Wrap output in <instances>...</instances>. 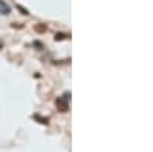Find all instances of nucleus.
I'll use <instances>...</instances> for the list:
<instances>
[{"label":"nucleus","instance_id":"1","mask_svg":"<svg viewBox=\"0 0 153 152\" xmlns=\"http://www.w3.org/2000/svg\"><path fill=\"white\" fill-rule=\"evenodd\" d=\"M0 9H2V14H8V12H9V8L3 2H0Z\"/></svg>","mask_w":153,"mask_h":152}]
</instances>
